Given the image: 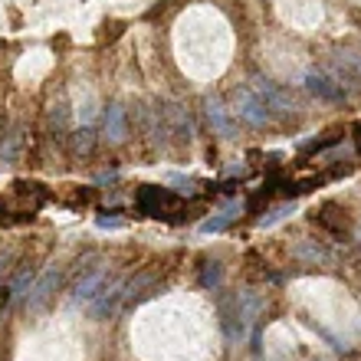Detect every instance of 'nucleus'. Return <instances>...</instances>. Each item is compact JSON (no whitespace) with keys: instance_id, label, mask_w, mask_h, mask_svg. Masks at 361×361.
Wrapping results in <instances>:
<instances>
[{"instance_id":"f03ea898","label":"nucleus","mask_w":361,"mask_h":361,"mask_svg":"<svg viewBox=\"0 0 361 361\" xmlns=\"http://www.w3.org/2000/svg\"><path fill=\"white\" fill-rule=\"evenodd\" d=\"M135 204L145 217H158V220H171V224H184V204L174 194L171 188H154V184H145L138 194H135Z\"/></svg>"},{"instance_id":"2eb2a0df","label":"nucleus","mask_w":361,"mask_h":361,"mask_svg":"<svg viewBox=\"0 0 361 361\" xmlns=\"http://www.w3.org/2000/svg\"><path fill=\"white\" fill-rule=\"evenodd\" d=\"M289 214H295V204H279V207H273L269 214H263V217H259V227H263V230L276 227V224H283Z\"/></svg>"},{"instance_id":"423d86ee","label":"nucleus","mask_w":361,"mask_h":361,"mask_svg":"<svg viewBox=\"0 0 361 361\" xmlns=\"http://www.w3.org/2000/svg\"><path fill=\"white\" fill-rule=\"evenodd\" d=\"M128 135V112L122 105H109L102 115V138L109 145H122Z\"/></svg>"},{"instance_id":"a211bd4d","label":"nucleus","mask_w":361,"mask_h":361,"mask_svg":"<svg viewBox=\"0 0 361 361\" xmlns=\"http://www.w3.org/2000/svg\"><path fill=\"white\" fill-rule=\"evenodd\" d=\"M95 224H99V227H102V230H118V227H125V224H122V220H118V217H99V220H95Z\"/></svg>"},{"instance_id":"9d476101","label":"nucleus","mask_w":361,"mask_h":361,"mask_svg":"<svg viewBox=\"0 0 361 361\" xmlns=\"http://www.w3.org/2000/svg\"><path fill=\"white\" fill-rule=\"evenodd\" d=\"M204 112H207V118H210V125L217 128V135H224V138H233V122H230V109L220 99H207L204 102Z\"/></svg>"},{"instance_id":"20e7f679","label":"nucleus","mask_w":361,"mask_h":361,"mask_svg":"<svg viewBox=\"0 0 361 361\" xmlns=\"http://www.w3.org/2000/svg\"><path fill=\"white\" fill-rule=\"evenodd\" d=\"M250 86L257 89V95L267 102V109L276 115V118H283V115H293L295 109H299V102L293 99V92H286L283 86H276L273 79H263V76H257Z\"/></svg>"},{"instance_id":"ddd939ff","label":"nucleus","mask_w":361,"mask_h":361,"mask_svg":"<svg viewBox=\"0 0 361 361\" xmlns=\"http://www.w3.org/2000/svg\"><path fill=\"white\" fill-rule=\"evenodd\" d=\"M197 283L207 289V293H217L224 286V263L220 259H204L200 263V273H197Z\"/></svg>"},{"instance_id":"7ed1b4c3","label":"nucleus","mask_w":361,"mask_h":361,"mask_svg":"<svg viewBox=\"0 0 361 361\" xmlns=\"http://www.w3.org/2000/svg\"><path fill=\"white\" fill-rule=\"evenodd\" d=\"M230 112L237 115L240 122L253 125V128H267V125L276 122V115L267 109V102L257 95V89L243 82V86L233 89V105H230Z\"/></svg>"},{"instance_id":"4468645a","label":"nucleus","mask_w":361,"mask_h":361,"mask_svg":"<svg viewBox=\"0 0 361 361\" xmlns=\"http://www.w3.org/2000/svg\"><path fill=\"white\" fill-rule=\"evenodd\" d=\"M23 142H27V135H23V128H13V132L0 135V161L13 164L20 158V148H23Z\"/></svg>"},{"instance_id":"1a4fd4ad","label":"nucleus","mask_w":361,"mask_h":361,"mask_svg":"<svg viewBox=\"0 0 361 361\" xmlns=\"http://www.w3.org/2000/svg\"><path fill=\"white\" fill-rule=\"evenodd\" d=\"M312 220L319 224V227L329 230V233H335V237H342L345 230H348V220H345V214H342L338 204H322V207L312 214Z\"/></svg>"},{"instance_id":"0eeeda50","label":"nucleus","mask_w":361,"mask_h":361,"mask_svg":"<svg viewBox=\"0 0 361 361\" xmlns=\"http://www.w3.org/2000/svg\"><path fill=\"white\" fill-rule=\"evenodd\" d=\"M59 283H63V269H56V267H49L47 269V276L39 279L33 289H30V295H27V309H43V305L53 299V293L59 289Z\"/></svg>"},{"instance_id":"f257e3e1","label":"nucleus","mask_w":361,"mask_h":361,"mask_svg":"<svg viewBox=\"0 0 361 361\" xmlns=\"http://www.w3.org/2000/svg\"><path fill=\"white\" fill-rule=\"evenodd\" d=\"M263 312H267V295L257 289H237L230 299L220 302V329L237 345L247 338L250 325H257Z\"/></svg>"},{"instance_id":"6e6552de","label":"nucleus","mask_w":361,"mask_h":361,"mask_svg":"<svg viewBox=\"0 0 361 361\" xmlns=\"http://www.w3.org/2000/svg\"><path fill=\"white\" fill-rule=\"evenodd\" d=\"M293 257L299 259V263H305V267H332L335 263V257L319 240H302V243L293 250Z\"/></svg>"},{"instance_id":"f8f14e48","label":"nucleus","mask_w":361,"mask_h":361,"mask_svg":"<svg viewBox=\"0 0 361 361\" xmlns=\"http://www.w3.org/2000/svg\"><path fill=\"white\" fill-rule=\"evenodd\" d=\"M240 210H243V204H240V200H233V204H227L224 210H217L214 217L200 220V230H204V233H220V230H227L230 224L240 217Z\"/></svg>"},{"instance_id":"6ab92c4d","label":"nucleus","mask_w":361,"mask_h":361,"mask_svg":"<svg viewBox=\"0 0 361 361\" xmlns=\"http://www.w3.org/2000/svg\"><path fill=\"white\" fill-rule=\"evenodd\" d=\"M352 138H355V148H358V154H361V122L352 125Z\"/></svg>"},{"instance_id":"39448f33","label":"nucleus","mask_w":361,"mask_h":361,"mask_svg":"<svg viewBox=\"0 0 361 361\" xmlns=\"http://www.w3.org/2000/svg\"><path fill=\"white\" fill-rule=\"evenodd\" d=\"M305 89L312 95H319V99H325V102H342L345 95H348V89H345V82L338 76H329L325 69H312L309 76H305Z\"/></svg>"},{"instance_id":"dca6fc26","label":"nucleus","mask_w":361,"mask_h":361,"mask_svg":"<svg viewBox=\"0 0 361 361\" xmlns=\"http://www.w3.org/2000/svg\"><path fill=\"white\" fill-rule=\"evenodd\" d=\"M95 145V128H79L73 132V152L76 154H89Z\"/></svg>"},{"instance_id":"f3484780","label":"nucleus","mask_w":361,"mask_h":361,"mask_svg":"<svg viewBox=\"0 0 361 361\" xmlns=\"http://www.w3.org/2000/svg\"><path fill=\"white\" fill-rule=\"evenodd\" d=\"M329 145H338V132H329L325 138H312V142H302L299 145V152H322Z\"/></svg>"},{"instance_id":"9b49d317","label":"nucleus","mask_w":361,"mask_h":361,"mask_svg":"<svg viewBox=\"0 0 361 361\" xmlns=\"http://www.w3.org/2000/svg\"><path fill=\"white\" fill-rule=\"evenodd\" d=\"M105 286V269H95V273H86L73 286V302H92L99 289Z\"/></svg>"}]
</instances>
